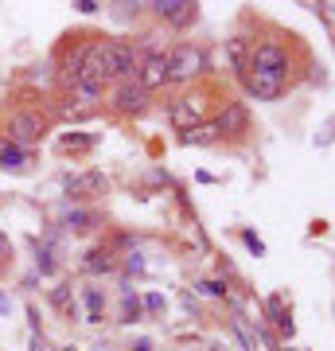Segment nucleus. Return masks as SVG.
I'll use <instances>...</instances> for the list:
<instances>
[{
	"mask_svg": "<svg viewBox=\"0 0 335 351\" xmlns=\"http://www.w3.org/2000/svg\"><path fill=\"white\" fill-rule=\"evenodd\" d=\"M86 301H90V320L98 324V320H101V308H106V297H101L98 289H90V293H86Z\"/></svg>",
	"mask_w": 335,
	"mask_h": 351,
	"instance_id": "a211bd4d",
	"label": "nucleus"
},
{
	"mask_svg": "<svg viewBox=\"0 0 335 351\" xmlns=\"http://www.w3.org/2000/svg\"><path fill=\"white\" fill-rule=\"evenodd\" d=\"M66 191H71V195H101V191H106V176L86 172V176H78V180H71Z\"/></svg>",
	"mask_w": 335,
	"mask_h": 351,
	"instance_id": "9b49d317",
	"label": "nucleus"
},
{
	"mask_svg": "<svg viewBox=\"0 0 335 351\" xmlns=\"http://www.w3.org/2000/svg\"><path fill=\"white\" fill-rule=\"evenodd\" d=\"M62 351H78V348H62Z\"/></svg>",
	"mask_w": 335,
	"mask_h": 351,
	"instance_id": "b1692460",
	"label": "nucleus"
},
{
	"mask_svg": "<svg viewBox=\"0 0 335 351\" xmlns=\"http://www.w3.org/2000/svg\"><path fill=\"white\" fill-rule=\"evenodd\" d=\"M246 90L253 94L258 101H277L281 94L288 90V78H277V75H265V71H246Z\"/></svg>",
	"mask_w": 335,
	"mask_h": 351,
	"instance_id": "0eeeda50",
	"label": "nucleus"
},
{
	"mask_svg": "<svg viewBox=\"0 0 335 351\" xmlns=\"http://www.w3.org/2000/svg\"><path fill=\"white\" fill-rule=\"evenodd\" d=\"M214 129H219V137H242L249 129V110L242 106V101H226V110L219 113V121H214Z\"/></svg>",
	"mask_w": 335,
	"mask_h": 351,
	"instance_id": "9d476101",
	"label": "nucleus"
},
{
	"mask_svg": "<svg viewBox=\"0 0 335 351\" xmlns=\"http://www.w3.org/2000/svg\"><path fill=\"white\" fill-rule=\"evenodd\" d=\"M242 239H246V246H249V250H253V254H261V250H265V246H261V242L253 239V234H249V230H246V234H242Z\"/></svg>",
	"mask_w": 335,
	"mask_h": 351,
	"instance_id": "412c9836",
	"label": "nucleus"
},
{
	"mask_svg": "<svg viewBox=\"0 0 335 351\" xmlns=\"http://www.w3.org/2000/svg\"><path fill=\"white\" fill-rule=\"evenodd\" d=\"M140 316V301H137V293L133 289H125V301H121V320L129 324V320H137Z\"/></svg>",
	"mask_w": 335,
	"mask_h": 351,
	"instance_id": "f3484780",
	"label": "nucleus"
},
{
	"mask_svg": "<svg viewBox=\"0 0 335 351\" xmlns=\"http://www.w3.org/2000/svg\"><path fill=\"white\" fill-rule=\"evenodd\" d=\"M145 94H156V90L168 86V51H156V55H145L137 66V78H133Z\"/></svg>",
	"mask_w": 335,
	"mask_h": 351,
	"instance_id": "39448f33",
	"label": "nucleus"
},
{
	"mask_svg": "<svg viewBox=\"0 0 335 351\" xmlns=\"http://www.w3.org/2000/svg\"><path fill=\"white\" fill-rule=\"evenodd\" d=\"M66 226L78 230V234H82V230H94V226H98V215L94 211H71L66 215Z\"/></svg>",
	"mask_w": 335,
	"mask_h": 351,
	"instance_id": "dca6fc26",
	"label": "nucleus"
},
{
	"mask_svg": "<svg viewBox=\"0 0 335 351\" xmlns=\"http://www.w3.org/2000/svg\"><path fill=\"white\" fill-rule=\"evenodd\" d=\"M75 8H78V12H98V4H94V0H78V4H75Z\"/></svg>",
	"mask_w": 335,
	"mask_h": 351,
	"instance_id": "4be33fe9",
	"label": "nucleus"
},
{
	"mask_svg": "<svg viewBox=\"0 0 335 351\" xmlns=\"http://www.w3.org/2000/svg\"><path fill=\"white\" fill-rule=\"evenodd\" d=\"M152 16L156 20H164V24H172V27H191L195 24V16H199V4L195 0H156V4H149Z\"/></svg>",
	"mask_w": 335,
	"mask_h": 351,
	"instance_id": "423d86ee",
	"label": "nucleus"
},
{
	"mask_svg": "<svg viewBox=\"0 0 335 351\" xmlns=\"http://www.w3.org/2000/svg\"><path fill=\"white\" fill-rule=\"evenodd\" d=\"M94 55H98L101 82H133L137 78L140 55L129 39H98L94 43Z\"/></svg>",
	"mask_w": 335,
	"mask_h": 351,
	"instance_id": "f257e3e1",
	"label": "nucleus"
},
{
	"mask_svg": "<svg viewBox=\"0 0 335 351\" xmlns=\"http://www.w3.org/2000/svg\"><path fill=\"white\" fill-rule=\"evenodd\" d=\"M86 269H90V274H113V269H117V262H113L110 250H90L86 254Z\"/></svg>",
	"mask_w": 335,
	"mask_h": 351,
	"instance_id": "2eb2a0df",
	"label": "nucleus"
},
{
	"mask_svg": "<svg viewBox=\"0 0 335 351\" xmlns=\"http://www.w3.org/2000/svg\"><path fill=\"white\" fill-rule=\"evenodd\" d=\"M94 141L90 137H62V152H86Z\"/></svg>",
	"mask_w": 335,
	"mask_h": 351,
	"instance_id": "6ab92c4d",
	"label": "nucleus"
},
{
	"mask_svg": "<svg viewBox=\"0 0 335 351\" xmlns=\"http://www.w3.org/2000/svg\"><path fill=\"white\" fill-rule=\"evenodd\" d=\"M203 71H207L203 47H195V43H175V47L168 51V82L184 86V82H195Z\"/></svg>",
	"mask_w": 335,
	"mask_h": 351,
	"instance_id": "f03ea898",
	"label": "nucleus"
},
{
	"mask_svg": "<svg viewBox=\"0 0 335 351\" xmlns=\"http://www.w3.org/2000/svg\"><path fill=\"white\" fill-rule=\"evenodd\" d=\"M27 164V149L12 145V141H0V168H24Z\"/></svg>",
	"mask_w": 335,
	"mask_h": 351,
	"instance_id": "4468645a",
	"label": "nucleus"
},
{
	"mask_svg": "<svg viewBox=\"0 0 335 351\" xmlns=\"http://www.w3.org/2000/svg\"><path fill=\"white\" fill-rule=\"evenodd\" d=\"M203 113H207V106H203V98H199V94H184V98L172 101V121L179 129L203 125Z\"/></svg>",
	"mask_w": 335,
	"mask_h": 351,
	"instance_id": "1a4fd4ad",
	"label": "nucleus"
},
{
	"mask_svg": "<svg viewBox=\"0 0 335 351\" xmlns=\"http://www.w3.org/2000/svg\"><path fill=\"white\" fill-rule=\"evenodd\" d=\"M249 71H265V75H277V78H288L293 71V55L281 39H261L249 47Z\"/></svg>",
	"mask_w": 335,
	"mask_h": 351,
	"instance_id": "7ed1b4c3",
	"label": "nucleus"
},
{
	"mask_svg": "<svg viewBox=\"0 0 335 351\" xmlns=\"http://www.w3.org/2000/svg\"><path fill=\"white\" fill-rule=\"evenodd\" d=\"M149 98H152V94H145L137 82H113L110 106H113L117 113H140L145 106H149Z\"/></svg>",
	"mask_w": 335,
	"mask_h": 351,
	"instance_id": "6e6552de",
	"label": "nucleus"
},
{
	"mask_svg": "<svg viewBox=\"0 0 335 351\" xmlns=\"http://www.w3.org/2000/svg\"><path fill=\"white\" fill-rule=\"evenodd\" d=\"M226 47H230V63H234V75H238V78H246V71H249V47H246V39L234 36L230 43H226Z\"/></svg>",
	"mask_w": 335,
	"mask_h": 351,
	"instance_id": "ddd939ff",
	"label": "nucleus"
},
{
	"mask_svg": "<svg viewBox=\"0 0 335 351\" xmlns=\"http://www.w3.org/2000/svg\"><path fill=\"white\" fill-rule=\"evenodd\" d=\"M0 308H4V301H0Z\"/></svg>",
	"mask_w": 335,
	"mask_h": 351,
	"instance_id": "393cba45",
	"label": "nucleus"
},
{
	"mask_svg": "<svg viewBox=\"0 0 335 351\" xmlns=\"http://www.w3.org/2000/svg\"><path fill=\"white\" fill-rule=\"evenodd\" d=\"M219 129H214V121H203V125H191L184 129V145H219Z\"/></svg>",
	"mask_w": 335,
	"mask_h": 351,
	"instance_id": "f8f14e48",
	"label": "nucleus"
},
{
	"mask_svg": "<svg viewBox=\"0 0 335 351\" xmlns=\"http://www.w3.org/2000/svg\"><path fill=\"white\" fill-rule=\"evenodd\" d=\"M43 133H47V117L39 110H20V113H12V121H8V141L20 145V149L43 141Z\"/></svg>",
	"mask_w": 335,
	"mask_h": 351,
	"instance_id": "20e7f679",
	"label": "nucleus"
},
{
	"mask_svg": "<svg viewBox=\"0 0 335 351\" xmlns=\"http://www.w3.org/2000/svg\"><path fill=\"white\" fill-rule=\"evenodd\" d=\"M199 293H207V297H223L226 285L223 281H199Z\"/></svg>",
	"mask_w": 335,
	"mask_h": 351,
	"instance_id": "aec40b11",
	"label": "nucleus"
},
{
	"mask_svg": "<svg viewBox=\"0 0 335 351\" xmlns=\"http://www.w3.org/2000/svg\"><path fill=\"white\" fill-rule=\"evenodd\" d=\"M145 304H149V313H160V308H164V301H160V297H156V293H152V297H149V301H145Z\"/></svg>",
	"mask_w": 335,
	"mask_h": 351,
	"instance_id": "5701e85b",
	"label": "nucleus"
}]
</instances>
